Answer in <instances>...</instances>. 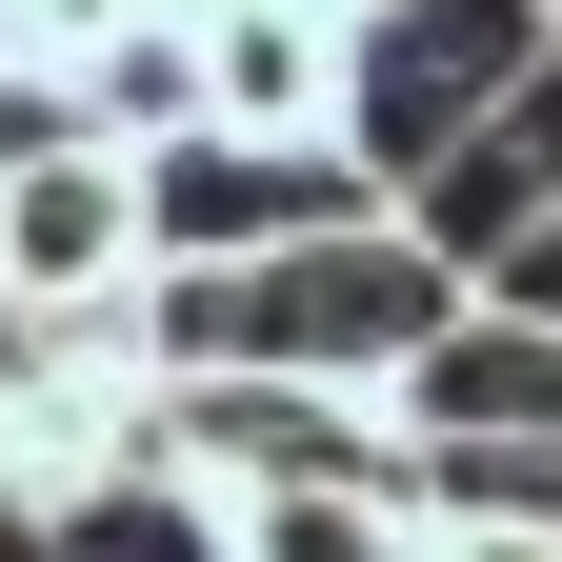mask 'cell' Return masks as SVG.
<instances>
[{"mask_svg": "<svg viewBox=\"0 0 562 562\" xmlns=\"http://www.w3.org/2000/svg\"><path fill=\"white\" fill-rule=\"evenodd\" d=\"M140 322H161V382H341V402H382L462 322V261L402 201H341V222L241 241V261H140Z\"/></svg>", "mask_w": 562, "mask_h": 562, "instance_id": "6da1fadb", "label": "cell"}, {"mask_svg": "<svg viewBox=\"0 0 562 562\" xmlns=\"http://www.w3.org/2000/svg\"><path fill=\"white\" fill-rule=\"evenodd\" d=\"M542 60V0H362L341 21V101H322V140H341V181L362 201H402L442 140L482 121Z\"/></svg>", "mask_w": 562, "mask_h": 562, "instance_id": "7a4b0ae2", "label": "cell"}, {"mask_svg": "<svg viewBox=\"0 0 562 562\" xmlns=\"http://www.w3.org/2000/svg\"><path fill=\"white\" fill-rule=\"evenodd\" d=\"M0 562H222V503L161 442H0Z\"/></svg>", "mask_w": 562, "mask_h": 562, "instance_id": "3957f363", "label": "cell"}, {"mask_svg": "<svg viewBox=\"0 0 562 562\" xmlns=\"http://www.w3.org/2000/svg\"><path fill=\"white\" fill-rule=\"evenodd\" d=\"M341 140H241V121H181V140H140V261H241V241H302L341 222Z\"/></svg>", "mask_w": 562, "mask_h": 562, "instance_id": "277c9868", "label": "cell"}, {"mask_svg": "<svg viewBox=\"0 0 562 562\" xmlns=\"http://www.w3.org/2000/svg\"><path fill=\"white\" fill-rule=\"evenodd\" d=\"M140 402H161V322H140V281L0 302V442H140Z\"/></svg>", "mask_w": 562, "mask_h": 562, "instance_id": "5b68a950", "label": "cell"}, {"mask_svg": "<svg viewBox=\"0 0 562 562\" xmlns=\"http://www.w3.org/2000/svg\"><path fill=\"white\" fill-rule=\"evenodd\" d=\"M542 201H562V21H542V60H522V81H503V101H482V121L442 140V161L402 181V222H422V241H442V261L482 281V261H503V241L542 222Z\"/></svg>", "mask_w": 562, "mask_h": 562, "instance_id": "8992f818", "label": "cell"}, {"mask_svg": "<svg viewBox=\"0 0 562 562\" xmlns=\"http://www.w3.org/2000/svg\"><path fill=\"white\" fill-rule=\"evenodd\" d=\"M81 281H140V161L121 140H41L0 181V302H81Z\"/></svg>", "mask_w": 562, "mask_h": 562, "instance_id": "52a82bcc", "label": "cell"}, {"mask_svg": "<svg viewBox=\"0 0 562 562\" xmlns=\"http://www.w3.org/2000/svg\"><path fill=\"white\" fill-rule=\"evenodd\" d=\"M322 101H341V0H222L201 21V121L322 140Z\"/></svg>", "mask_w": 562, "mask_h": 562, "instance_id": "ba28073f", "label": "cell"}, {"mask_svg": "<svg viewBox=\"0 0 562 562\" xmlns=\"http://www.w3.org/2000/svg\"><path fill=\"white\" fill-rule=\"evenodd\" d=\"M41 101H60V140H121V161H140V140H181V121H201V21H140V0H121V21L60 60Z\"/></svg>", "mask_w": 562, "mask_h": 562, "instance_id": "9c48e42d", "label": "cell"}, {"mask_svg": "<svg viewBox=\"0 0 562 562\" xmlns=\"http://www.w3.org/2000/svg\"><path fill=\"white\" fill-rule=\"evenodd\" d=\"M222 562H422L402 482H281V503H222Z\"/></svg>", "mask_w": 562, "mask_h": 562, "instance_id": "30bf717a", "label": "cell"}, {"mask_svg": "<svg viewBox=\"0 0 562 562\" xmlns=\"http://www.w3.org/2000/svg\"><path fill=\"white\" fill-rule=\"evenodd\" d=\"M422 562H562L542 503H422Z\"/></svg>", "mask_w": 562, "mask_h": 562, "instance_id": "8fae6325", "label": "cell"}, {"mask_svg": "<svg viewBox=\"0 0 562 562\" xmlns=\"http://www.w3.org/2000/svg\"><path fill=\"white\" fill-rule=\"evenodd\" d=\"M462 302H503V322H562V201H542V222H522L503 261H482V281H462Z\"/></svg>", "mask_w": 562, "mask_h": 562, "instance_id": "7c38bea8", "label": "cell"}, {"mask_svg": "<svg viewBox=\"0 0 562 562\" xmlns=\"http://www.w3.org/2000/svg\"><path fill=\"white\" fill-rule=\"evenodd\" d=\"M341 21H362V0H341Z\"/></svg>", "mask_w": 562, "mask_h": 562, "instance_id": "4fadbf2b", "label": "cell"}]
</instances>
